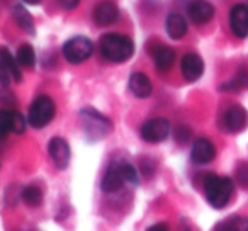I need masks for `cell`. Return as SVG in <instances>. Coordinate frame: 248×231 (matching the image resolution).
I'll list each match as a JSON object with an SVG mask.
<instances>
[{
    "mask_svg": "<svg viewBox=\"0 0 248 231\" xmlns=\"http://www.w3.org/2000/svg\"><path fill=\"white\" fill-rule=\"evenodd\" d=\"M100 53L106 60L112 63L128 62L135 53V43L123 34H106L100 38Z\"/></svg>",
    "mask_w": 248,
    "mask_h": 231,
    "instance_id": "1",
    "label": "cell"
},
{
    "mask_svg": "<svg viewBox=\"0 0 248 231\" xmlns=\"http://www.w3.org/2000/svg\"><path fill=\"white\" fill-rule=\"evenodd\" d=\"M204 192L207 202L216 209H221L230 202L233 196V180L228 177L207 175V179L204 180Z\"/></svg>",
    "mask_w": 248,
    "mask_h": 231,
    "instance_id": "2",
    "label": "cell"
},
{
    "mask_svg": "<svg viewBox=\"0 0 248 231\" xmlns=\"http://www.w3.org/2000/svg\"><path fill=\"white\" fill-rule=\"evenodd\" d=\"M80 119H82L83 129H85L87 136L90 139L104 138L112 129V124H110L109 119L93 109H83L80 112Z\"/></svg>",
    "mask_w": 248,
    "mask_h": 231,
    "instance_id": "3",
    "label": "cell"
},
{
    "mask_svg": "<svg viewBox=\"0 0 248 231\" xmlns=\"http://www.w3.org/2000/svg\"><path fill=\"white\" fill-rule=\"evenodd\" d=\"M55 102L51 97L48 95H39L34 102L29 107L28 121L34 128H45L46 124L51 123V119L55 118Z\"/></svg>",
    "mask_w": 248,
    "mask_h": 231,
    "instance_id": "4",
    "label": "cell"
},
{
    "mask_svg": "<svg viewBox=\"0 0 248 231\" xmlns=\"http://www.w3.org/2000/svg\"><path fill=\"white\" fill-rule=\"evenodd\" d=\"M93 53V45L89 38L85 36H75V38L68 39L63 45V56L66 58V62L78 65L83 63L85 60H89Z\"/></svg>",
    "mask_w": 248,
    "mask_h": 231,
    "instance_id": "5",
    "label": "cell"
},
{
    "mask_svg": "<svg viewBox=\"0 0 248 231\" xmlns=\"http://www.w3.org/2000/svg\"><path fill=\"white\" fill-rule=\"evenodd\" d=\"M22 73L19 70V63L11 55L7 48H0V82L7 87L11 82H21Z\"/></svg>",
    "mask_w": 248,
    "mask_h": 231,
    "instance_id": "6",
    "label": "cell"
},
{
    "mask_svg": "<svg viewBox=\"0 0 248 231\" xmlns=\"http://www.w3.org/2000/svg\"><path fill=\"white\" fill-rule=\"evenodd\" d=\"M169 135H170V123L162 118L150 119L141 128V138L148 143H162L165 141Z\"/></svg>",
    "mask_w": 248,
    "mask_h": 231,
    "instance_id": "7",
    "label": "cell"
},
{
    "mask_svg": "<svg viewBox=\"0 0 248 231\" xmlns=\"http://www.w3.org/2000/svg\"><path fill=\"white\" fill-rule=\"evenodd\" d=\"M223 124L228 131L231 133H240L247 128L248 124V114L241 106H231L230 109L224 112L223 116Z\"/></svg>",
    "mask_w": 248,
    "mask_h": 231,
    "instance_id": "8",
    "label": "cell"
},
{
    "mask_svg": "<svg viewBox=\"0 0 248 231\" xmlns=\"http://www.w3.org/2000/svg\"><path fill=\"white\" fill-rule=\"evenodd\" d=\"M230 28L236 38L248 36V7L243 4L234 5L230 12Z\"/></svg>",
    "mask_w": 248,
    "mask_h": 231,
    "instance_id": "9",
    "label": "cell"
},
{
    "mask_svg": "<svg viewBox=\"0 0 248 231\" xmlns=\"http://www.w3.org/2000/svg\"><path fill=\"white\" fill-rule=\"evenodd\" d=\"M48 152H49V156H51L53 163L56 165V169L63 170V169H66V167H68V163H70V146L63 138H53L51 141H49Z\"/></svg>",
    "mask_w": 248,
    "mask_h": 231,
    "instance_id": "10",
    "label": "cell"
},
{
    "mask_svg": "<svg viewBox=\"0 0 248 231\" xmlns=\"http://www.w3.org/2000/svg\"><path fill=\"white\" fill-rule=\"evenodd\" d=\"M180 68H182V75L186 77V80L196 82V80L201 78V75H202V72H204V62L196 53H187L182 58Z\"/></svg>",
    "mask_w": 248,
    "mask_h": 231,
    "instance_id": "11",
    "label": "cell"
},
{
    "mask_svg": "<svg viewBox=\"0 0 248 231\" xmlns=\"http://www.w3.org/2000/svg\"><path fill=\"white\" fill-rule=\"evenodd\" d=\"M124 182H126V177H124L123 162L112 163L102 179V190L104 192H116V190L121 189Z\"/></svg>",
    "mask_w": 248,
    "mask_h": 231,
    "instance_id": "12",
    "label": "cell"
},
{
    "mask_svg": "<svg viewBox=\"0 0 248 231\" xmlns=\"http://www.w3.org/2000/svg\"><path fill=\"white\" fill-rule=\"evenodd\" d=\"M187 12H189V17L192 19V22H196V24H206V22H209L213 19L214 7L209 2H206V0H194V2H190Z\"/></svg>",
    "mask_w": 248,
    "mask_h": 231,
    "instance_id": "13",
    "label": "cell"
},
{
    "mask_svg": "<svg viewBox=\"0 0 248 231\" xmlns=\"http://www.w3.org/2000/svg\"><path fill=\"white\" fill-rule=\"evenodd\" d=\"M190 156L196 163L199 165H204V163H209L211 160L216 156V150H214V145L206 138H199L196 139L192 146V152H190Z\"/></svg>",
    "mask_w": 248,
    "mask_h": 231,
    "instance_id": "14",
    "label": "cell"
},
{
    "mask_svg": "<svg viewBox=\"0 0 248 231\" xmlns=\"http://www.w3.org/2000/svg\"><path fill=\"white\" fill-rule=\"evenodd\" d=\"M93 19L99 26H110L119 19V9L112 2H100L93 11Z\"/></svg>",
    "mask_w": 248,
    "mask_h": 231,
    "instance_id": "15",
    "label": "cell"
},
{
    "mask_svg": "<svg viewBox=\"0 0 248 231\" xmlns=\"http://www.w3.org/2000/svg\"><path fill=\"white\" fill-rule=\"evenodd\" d=\"M129 89L140 99H145L152 93V82L145 73H133L129 77Z\"/></svg>",
    "mask_w": 248,
    "mask_h": 231,
    "instance_id": "16",
    "label": "cell"
},
{
    "mask_svg": "<svg viewBox=\"0 0 248 231\" xmlns=\"http://www.w3.org/2000/svg\"><path fill=\"white\" fill-rule=\"evenodd\" d=\"M153 60H155L156 68L167 72L172 68L173 62H175V51L170 46H156L153 49Z\"/></svg>",
    "mask_w": 248,
    "mask_h": 231,
    "instance_id": "17",
    "label": "cell"
},
{
    "mask_svg": "<svg viewBox=\"0 0 248 231\" xmlns=\"http://www.w3.org/2000/svg\"><path fill=\"white\" fill-rule=\"evenodd\" d=\"M167 32L172 39H180L187 32V22L180 14H170L165 22Z\"/></svg>",
    "mask_w": 248,
    "mask_h": 231,
    "instance_id": "18",
    "label": "cell"
},
{
    "mask_svg": "<svg viewBox=\"0 0 248 231\" xmlns=\"http://www.w3.org/2000/svg\"><path fill=\"white\" fill-rule=\"evenodd\" d=\"M12 14H14L16 22H17V24L21 26L24 31L34 34V22H32V17L29 15V12H26L24 7H21V5H16V7L12 9Z\"/></svg>",
    "mask_w": 248,
    "mask_h": 231,
    "instance_id": "19",
    "label": "cell"
},
{
    "mask_svg": "<svg viewBox=\"0 0 248 231\" xmlns=\"http://www.w3.org/2000/svg\"><path fill=\"white\" fill-rule=\"evenodd\" d=\"M16 60H17L19 65L24 66V68H32L36 63V53H34V49H32V46L22 45L21 48H19Z\"/></svg>",
    "mask_w": 248,
    "mask_h": 231,
    "instance_id": "20",
    "label": "cell"
},
{
    "mask_svg": "<svg viewBox=\"0 0 248 231\" xmlns=\"http://www.w3.org/2000/svg\"><path fill=\"white\" fill-rule=\"evenodd\" d=\"M41 199H43V194L38 187L29 185L22 190V200H24L28 206H38V204H41Z\"/></svg>",
    "mask_w": 248,
    "mask_h": 231,
    "instance_id": "21",
    "label": "cell"
},
{
    "mask_svg": "<svg viewBox=\"0 0 248 231\" xmlns=\"http://www.w3.org/2000/svg\"><path fill=\"white\" fill-rule=\"evenodd\" d=\"M11 131V110H0V139H4Z\"/></svg>",
    "mask_w": 248,
    "mask_h": 231,
    "instance_id": "22",
    "label": "cell"
},
{
    "mask_svg": "<svg viewBox=\"0 0 248 231\" xmlns=\"http://www.w3.org/2000/svg\"><path fill=\"white\" fill-rule=\"evenodd\" d=\"M11 124H12V133L21 135L26 131V119L22 118V114H19L17 110H11Z\"/></svg>",
    "mask_w": 248,
    "mask_h": 231,
    "instance_id": "23",
    "label": "cell"
},
{
    "mask_svg": "<svg viewBox=\"0 0 248 231\" xmlns=\"http://www.w3.org/2000/svg\"><path fill=\"white\" fill-rule=\"evenodd\" d=\"M226 223L230 231H248V217L245 216H233Z\"/></svg>",
    "mask_w": 248,
    "mask_h": 231,
    "instance_id": "24",
    "label": "cell"
},
{
    "mask_svg": "<svg viewBox=\"0 0 248 231\" xmlns=\"http://www.w3.org/2000/svg\"><path fill=\"white\" fill-rule=\"evenodd\" d=\"M123 170H124V177H126V182L129 184H138V172L133 165L123 162Z\"/></svg>",
    "mask_w": 248,
    "mask_h": 231,
    "instance_id": "25",
    "label": "cell"
},
{
    "mask_svg": "<svg viewBox=\"0 0 248 231\" xmlns=\"http://www.w3.org/2000/svg\"><path fill=\"white\" fill-rule=\"evenodd\" d=\"M175 136H177V139H179L180 143H186L187 139H189V136H190V131L187 128H179V129H177V133H175Z\"/></svg>",
    "mask_w": 248,
    "mask_h": 231,
    "instance_id": "26",
    "label": "cell"
},
{
    "mask_svg": "<svg viewBox=\"0 0 248 231\" xmlns=\"http://www.w3.org/2000/svg\"><path fill=\"white\" fill-rule=\"evenodd\" d=\"M62 2V5L66 9V11H73L75 7H78L80 0H60Z\"/></svg>",
    "mask_w": 248,
    "mask_h": 231,
    "instance_id": "27",
    "label": "cell"
},
{
    "mask_svg": "<svg viewBox=\"0 0 248 231\" xmlns=\"http://www.w3.org/2000/svg\"><path fill=\"white\" fill-rule=\"evenodd\" d=\"M146 231H170V228L167 223H156V224H153V226H150Z\"/></svg>",
    "mask_w": 248,
    "mask_h": 231,
    "instance_id": "28",
    "label": "cell"
},
{
    "mask_svg": "<svg viewBox=\"0 0 248 231\" xmlns=\"http://www.w3.org/2000/svg\"><path fill=\"white\" fill-rule=\"evenodd\" d=\"M214 231H230V228H228L226 221H223V223H219L216 228H214Z\"/></svg>",
    "mask_w": 248,
    "mask_h": 231,
    "instance_id": "29",
    "label": "cell"
},
{
    "mask_svg": "<svg viewBox=\"0 0 248 231\" xmlns=\"http://www.w3.org/2000/svg\"><path fill=\"white\" fill-rule=\"evenodd\" d=\"M22 2H26V4H29V5H36V4H39L41 0H22Z\"/></svg>",
    "mask_w": 248,
    "mask_h": 231,
    "instance_id": "30",
    "label": "cell"
}]
</instances>
